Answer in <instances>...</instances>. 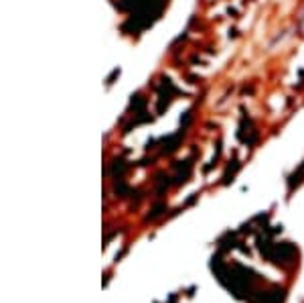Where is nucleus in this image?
<instances>
[{
  "label": "nucleus",
  "instance_id": "f257e3e1",
  "mask_svg": "<svg viewBox=\"0 0 304 303\" xmlns=\"http://www.w3.org/2000/svg\"><path fill=\"white\" fill-rule=\"evenodd\" d=\"M144 106H146V98L142 94H136L130 100V108H134V112H144Z\"/></svg>",
  "mask_w": 304,
  "mask_h": 303
},
{
  "label": "nucleus",
  "instance_id": "f03ea898",
  "mask_svg": "<svg viewBox=\"0 0 304 303\" xmlns=\"http://www.w3.org/2000/svg\"><path fill=\"white\" fill-rule=\"evenodd\" d=\"M118 75H120V69H114V71H112V75L108 77V86H112V83H114V80H116Z\"/></svg>",
  "mask_w": 304,
  "mask_h": 303
}]
</instances>
